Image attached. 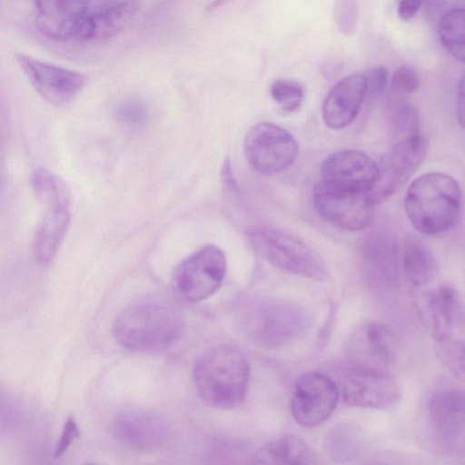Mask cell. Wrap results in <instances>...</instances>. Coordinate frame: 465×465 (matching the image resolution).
Returning a JSON list of instances; mask_svg holds the SVG:
<instances>
[{
  "label": "cell",
  "instance_id": "1",
  "mask_svg": "<svg viewBox=\"0 0 465 465\" xmlns=\"http://www.w3.org/2000/svg\"><path fill=\"white\" fill-rule=\"evenodd\" d=\"M181 311L165 300L146 299L123 308L115 316L112 332L123 348L136 352H155L173 345L181 336Z\"/></svg>",
  "mask_w": 465,
  "mask_h": 465
},
{
  "label": "cell",
  "instance_id": "2",
  "mask_svg": "<svg viewBox=\"0 0 465 465\" xmlns=\"http://www.w3.org/2000/svg\"><path fill=\"white\" fill-rule=\"evenodd\" d=\"M462 204L459 183L450 175L432 172L416 178L404 197V208L412 226L422 234H438L458 221Z\"/></svg>",
  "mask_w": 465,
  "mask_h": 465
},
{
  "label": "cell",
  "instance_id": "3",
  "mask_svg": "<svg viewBox=\"0 0 465 465\" xmlns=\"http://www.w3.org/2000/svg\"><path fill=\"white\" fill-rule=\"evenodd\" d=\"M250 366L237 348L218 345L203 352L194 363L193 378L200 397L219 409L238 406L246 392Z\"/></svg>",
  "mask_w": 465,
  "mask_h": 465
},
{
  "label": "cell",
  "instance_id": "4",
  "mask_svg": "<svg viewBox=\"0 0 465 465\" xmlns=\"http://www.w3.org/2000/svg\"><path fill=\"white\" fill-rule=\"evenodd\" d=\"M31 185L45 212L34 236V253L41 264L55 256L70 223V197L64 182L52 172L40 167L31 175Z\"/></svg>",
  "mask_w": 465,
  "mask_h": 465
},
{
  "label": "cell",
  "instance_id": "5",
  "mask_svg": "<svg viewBox=\"0 0 465 465\" xmlns=\"http://www.w3.org/2000/svg\"><path fill=\"white\" fill-rule=\"evenodd\" d=\"M246 235L254 250L279 269L319 281L329 275L322 258L294 236L266 227L252 229Z\"/></svg>",
  "mask_w": 465,
  "mask_h": 465
},
{
  "label": "cell",
  "instance_id": "6",
  "mask_svg": "<svg viewBox=\"0 0 465 465\" xmlns=\"http://www.w3.org/2000/svg\"><path fill=\"white\" fill-rule=\"evenodd\" d=\"M244 322L257 342L277 348L297 338L306 328L308 319L303 309L294 303L263 300L251 306Z\"/></svg>",
  "mask_w": 465,
  "mask_h": 465
},
{
  "label": "cell",
  "instance_id": "7",
  "mask_svg": "<svg viewBox=\"0 0 465 465\" xmlns=\"http://www.w3.org/2000/svg\"><path fill=\"white\" fill-rule=\"evenodd\" d=\"M226 270L223 252L215 245H205L176 265L173 272V286L186 302H199L219 290Z\"/></svg>",
  "mask_w": 465,
  "mask_h": 465
},
{
  "label": "cell",
  "instance_id": "8",
  "mask_svg": "<svg viewBox=\"0 0 465 465\" xmlns=\"http://www.w3.org/2000/svg\"><path fill=\"white\" fill-rule=\"evenodd\" d=\"M243 152L252 169L263 175H272L284 171L295 162L299 145L282 127L271 123H259L247 132Z\"/></svg>",
  "mask_w": 465,
  "mask_h": 465
},
{
  "label": "cell",
  "instance_id": "9",
  "mask_svg": "<svg viewBox=\"0 0 465 465\" xmlns=\"http://www.w3.org/2000/svg\"><path fill=\"white\" fill-rule=\"evenodd\" d=\"M312 198L314 207L322 218L351 232L368 227L377 205L371 193L341 189L323 182L315 185Z\"/></svg>",
  "mask_w": 465,
  "mask_h": 465
},
{
  "label": "cell",
  "instance_id": "10",
  "mask_svg": "<svg viewBox=\"0 0 465 465\" xmlns=\"http://www.w3.org/2000/svg\"><path fill=\"white\" fill-rule=\"evenodd\" d=\"M343 402L351 407L386 409L401 398L398 382L388 371L350 365L339 378Z\"/></svg>",
  "mask_w": 465,
  "mask_h": 465
},
{
  "label": "cell",
  "instance_id": "11",
  "mask_svg": "<svg viewBox=\"0 0 465 465\" xmlns=\"http://www.w3.org/2000/svg\"><path fill=\"white\" fill-rule=\"evenodd\" d=\"M339 395L337 383L329 376L317 371L305 372L294 385L291 402L292 417L302 427L318 426L331 415Z\"/></svg>",
  "mask_w": 465,
  "mask_h": 465
},
{
  "label": "cell",
  "instance_id": "12",
  "mask_svg": "<svg viewBox=\"0 0 465 465\" xmlns=\"http://www.w3.org/2000/svg\"><path fill=\"white\" fill-rule=\"evenodd\" d=\"M16 62L35 90L47 102L65 104L73 101L86 84L80 72L16 54Z\"/></svg>",
  "mask_w": 465,
  "mask_h": 465
},
{
  "label": "cell",
  "instance_id": "13",
  "mask_svg": "<svg viewBox=\"0 0 465 465\" xmlns=\"http://www.w3.org/2000/svg\"><path fill=\"white\" fill-rule=\"evenodd\" d=\"M426 153L427 141L420 134L399 140L379 166V179L371 192L374 202L380 203L403 185Z\"/></svg>",
  "mask_w": 465,
  "mask_h": 465
},
{
  "label": "cell",
  "instance_id": "14",
  "mask_svg": "<svg viewBox=\"0 0 465 465\" xmlns=\"http://www.w3.org/2000/svg\"><path fill=\"white\" fill-rule=\"evenodd\" d=\"M397 351V340L389 327L380 322H368L350 337L346 357L350 365L388 371Z\"/></svg>",
  "mask_w": 465,
  "mask_h": 465
},
{
  "label": "cell",
  "instance_id": "15",
  "mask_svg": "<svg viewBox=\"0 0 465 465\" xmlns=\"http://www.w3.org/2000/svg\"><path fill=\"white\" fill-rule=\"evenodd\" d=\"M322 182L329 185L361 193L375 187L379 166L365 153L343 150L328 155L321 164Z\"/></svg>",
  "mask_w": 465,
  "mask_h": 465
},
{
  "label": "cell",
  "instance_id": "16",
  "mask_svg": "<svg viewBox=\"0 0 465 465\" xmlns=\"http://www.w3.org/2000/svg\"><path fill=\"white\" fill-rule=\"evenodd\" d=\"M112 433L123 444L140 450H153L164 445L171 434L162 414L149 410H128L112 422Z\"/></svg>",
  "mask_w": 465,
  "mask_h": 465
},
{
  "label": "cell",
  "instance_id": "17",
  "mask_svg": "<svg viewBox=\"0 0 465 465\" xmlns=\"http://www.w3.org/2000/svg\"><path fill=\"white\" fill-rule=\"evenodd\" d=\"M365 273L377 286L391 288L400 282L401 260L395 235L389 231L370 233L361 247Z\"/></svg>",
  "mask_w": 465,
  "mask_h": 465
},
{
  "label": "cell",
  "instance_id": "18",
  "mask_svg": "<svg viewBox=\"0 0 465 465\" xmlns=\"http://www.w3.org/2000/svg\"><path fill=\"white\" fill-rule=\"evenodd\" d=\"M89 3L90 0H35V26L54 40L76 37L88 14Z\"/></svg>",
  "mask_w": 465,
  "mask_h": 465
},
{
  "label": "cell",
  "instance_id": "19",
  "mask_svg": "<svg viewBox=\"0 0 465 465\" xmlns=\"http://www.w3.org/2000/svg\"><path fill=\"white\" fill-rule=\"evenodd\" d=\"M368 94L365 74H351L338 82L322 104V119L332 129L349 125L358 114Z\"/></svg>",
  "mask_w": 465,
  "mask_h": 465
},
{
  "label": "cell",
  "instance_id": "20",
  "mask_svg": "<svg viewBox=\"0 0 465 465\" xmlns=\"http://www.w3.org/2000/svg\"><path fill=\"white\" fill-rule=\"evenodd\" d=\"M136 0H121L88 13L76 37L86 43H100L118 35L138 12Z\"/></svg>",
  "mask_w": 465,
  "mask_h": 465
},
{
  "label": "cell",
  "instance_id": "21",
  "mask_svg": "<svg viewBox=\"0 0 465 465\" xmlns=\"http://www.w3.org/2000/svg\"><path fill=\"white\" fill-rule=\"evenodd\" d=\"M420 307L425 325L436 342L450 338L458 296L456 291L448 284H441L420 297Z\"/></svg>",
  "mask_w": 465,
  "mask_h": 465
},
{
  "label": "cell",
  "instance_id": "22",
  "mask_svg": "<svg viewBox=\"0 0 465 465\" xmlns=\"http://www.w3.org/2000/svg\"><path fill=\"white\" fill-rule=\"evenodd\" d=\"M428 412L433 427L446 437L465 432V390L448 388L436 391L429 400Z\"/></svg>",
  "mask_w": 465,
  "mask_h": 465
},
{
  "label": "cell",
  "instance_id": "23",
  "mask_svg": "<svg viewBox=\"0 0 465 465\" xmlns=\"http://www.w3.org/2000/svg\"><path fill=\"white\" fill-rule=\"evenodd\" d=\"M401 270L409 286L416 292L424 291L436 276V259L429 246L420 238H405L401 257Z\"/></svg>",
  "mask_w": 465,
  "mask_h": 465
},
{
  "label": "cell",
  "instance_id": "24",
  "mask_svg": "<svg viewBox=\"0 0 465 465\" xmlns=\"http://www.w3.org/2000/svg\"><path fill=\"white\" fill-rule=\"evenodd\" d=\"M315 455L301 439L287 435L264 444L255 460L263 464H313Z\"/></svg>",
  "mask_w": 465,
  "mask_h": 465
},
{
  "label": "cell",
  "instance_id": "25",
  "mask_svg": "<svg viewBox=\"0 0 465 465\" xmlns=\"http://www.w3.org/2000/svg\"><path fill=\"white\" fill-rule=\"evenodd\" d=\"M438 35L448 53L465 64V7L446 11L438 22Z\"/></svg>",
  "mask_w": 465,
  "mask_h": 465
},
{
  "label": "cell",
  "instance_id": "26",
  "mask_svg": "<svg viewBox=\"0 0 465 465\" xmlns=\"http://www.w3.org/2000/svg\"><path fill=\"white\" fill-rule=\"evenodd\" d=\"M436 343L440 362L456 377L465 381V341L450 337Z\"/></svg>",
  "mask_w": 465,
  "mask_h": 465
},
{
  "label": "cell",
  "instance_id": "27",
  "mask_svg": "<svg viewBox=\"0 0 465 465\" xmlns=\"http://www.w3.org/2000/svg\"><path fill=\"white\" fill-rule=\"evenodd\" d=\"M272 99L285 112H295L302 105L304 91L302 86L293 80L279 79L272 83L270 89Z\"/></svg>",
  "mask_w": 465,
  "mask_h": 465
},
{
  "label": "cell",
  "instance_id": "28",
  "mask_svg": "<svg viewBox=\"0 0 465 465\" xmlns=\"http://www.w3.org/2000/svg\"><path fill=\"white\" fill-rule=\"evenodd\" d=\"M114 113L122 124L132 129L143 127L149 116L145 104L135 98H126L118 102Z\"/></svg>",
  "mask_w": 465,
  "mask_h": 465
},
{
  "label": "cell",
  "instance_id": "29",
  "mask_svg": "<svg viewBox=\"0 0 465 465\" xmlns=\"http://www.w3.org/2000/svg\"><path fill=\"white\" fill-rule=\"evenodd\" d=\"M392 127L400 140L420 134L418 109L409 103L397 105L392 114Z\"/></svg>",
  "mask_w": 465,
  "mask_h": 465
},
{
  "label": "cell",
  "instance_id": "30",
  "mask_svg": "<svg viewBox=\"0 0 465 465\" xmlns=\"http://www.w3.org/2000/svg\"><path fill=\"white\" fill-rule=\"evenodd\" d=\"M420 84L418 72L411 65L403 64L397 68L391 77V90L398 94L415 92Z\"/></svg>",
  "mask_w": 465,
  "mask_h": 465
},
{
  "label": "cell",
  "instance_id": "31",
  "mask_svg": "<svg viewBox=\"0 0 465 465\" xmlns=\"http://www.w3.org/2000/svg\"><path fill=\"white\" fill-rule=\"evenodd\" d=\"M357 2L356 0H336L335 21L343 35L353 34L357 24Z\"/></svg>",
  "mask_w": 465,
  "mask_h": 465
},
{
  "label": "cell",
  "instance_id": "32",
  "mask_svg": "<svg viewBox=\"0 0 465 465\" xmlns=\"http://www.w3.org/2000/svg\"><path fill=\"white\" fill-rule=\"evenodd\" d=\"M80 435L77 423L74 417H68L64 421L59 439L54 448V457H61Z\"/></svg>",
  "mask_w": 465,
  "mask_h": 465
},
{
  "label": "cell",
  "instance_id": "33",
  "mask_svg": "<svg viewBox=\"0 0 465 465\" xmlns=\"http://www.w3.org/2000/svg\"><path fill=\"white\" fill-rule=\"evenodd\" d=\"M368 84V94L377 97L386 88L388 82V72L383 66H375L365 73Z\"/></svg>",
  "mask_w": 465,
  "mask_h": 465
},
{
  "label": "cell",
  "instance_id": "34",
  "mask_svg": "<svg viewBox=\"0 0 465 465\" xmlns=\"http://www.w3.org/2000/svg\"><path fill=\"white\" fill-rule=\"evenodd\" d=\"M421 6V0H400L398 15L403 21L412 19Z\"/></svg>",
  "mask_w": 465,
  "mask_h": 465
},
{
  "label": "cell",
  "instance_id": "35",
  "mask_svg": "<svg viewBox=\"0 0 465 465\" xmlns=\"http://www.w3.org/2000/svg\"><path fill=\"white\" fill-rule=\"evenodd\" d=\"M457 119L465 129V74L460 79L457 92Z\"/></svg>",
  "mask_w": 465,
  "mask_h": 465
},
{
  "label": "cell",
  "instance_id": "36",
  "mask_svg": "<svg viewBox=\"0 0 465 465\" xmlns=\"http://www.w3.org/2000/svg\"><path fill=\"white\" fill-rule=\"evenodd\" d=\"M222 181L229 190H236L237 185L231 169L230 161L226 159L222 167Z\"/></svg>",
  "mask_w": 465,
  "mask_h": 465
},
{
  "label": "cell",
  "instance_id": "37",
  "mask_svg": "<svg viewBox=\"0 0 465 465\" xmlns=\"http://www.w3.org/2000/svg\"><path fill=\"white\" fill-rule=\"evenodd\" d=\"M230 0H214L209 6L208 9L212 10L216 8L217 6L228 2Z\"/></svg>",
  "mask_w": 465,
  "mask_h": 465
}]
</instances>
